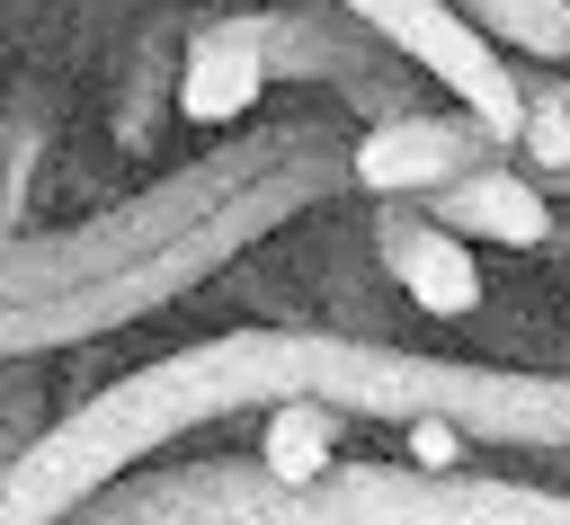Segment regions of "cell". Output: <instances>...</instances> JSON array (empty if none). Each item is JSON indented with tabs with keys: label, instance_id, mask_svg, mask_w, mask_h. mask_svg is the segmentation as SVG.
<instances>
[{
	"label": "cell",
	"instance_id": "6da1fadb",
	"mask_svg": "<svg viewBox=\"0 0 570 525\" xmlns=\"http://www.w3.org/2000/svg\"><path fill=\"white\" fill-rule=\"evenodd\" d=\"M267 400H330L338 418H445L472 445H517V454H570V374H525L490 356H428L374 329H294V320H249L187 338L169 356H142L134 374L62 400L45 436L0 472V525H62L80 498L107 481L142 472L160 445L214 418H258Z\"/></svg>",
	"mask_w": 570,
	"mask_h": 525
},
{
	"label": "cell",
	"instance_id": "277c9868",
	"mask_svg": "<svg viewBox=\"0 0 570 525\" xmlns=\"http://www.w3.org/2000/svg\"><path fill=\"white\" fill-rule=\"evenodd\" d=\"M508 142L472 116V107H401V116H374V125H356L347 133V187H365L374 205L383 196H428V187H445V178H463V169H481V160H499Z\"/></svg>",
	"mask_w": 570,
	"mask_h": 525
},
{
	"label": "cell",
	"instance_id": "5b68a950",
	"mask_svg": "<svg viewBox=\"0 0 570 525\" xmlns=\"http://www.w3.org/2000/svg\"><path fill=\"white\" fill-rule=\"evenodd\" d=\"M365 240H374V267H383L428 320H472V311H481V249L454 240L445 222H428L419 205L383 196L374 222H365Z\"/></svg>",
	"mask_w": 570,
	"mask_h": 525
},
{
	"label": "cell",
	"instance_id": "8992f818",
	"mask_svg": "<svg viewBox=\"0 0 570 525\" xmlns=\"http://www.w3.org/2000/svg\"><path fill=\"white\" fill-rule=\"evenodd\" d=\"M169 98H178V116L205 125V133H232V125L258 116V98H267V53H258L249 9H223V18L187 27L178 71H169Z\"/></svg>",
	"mask_w": 570,
	"mask_h": 525
},
{
	"label": "cell",
	"instance_id": "4fadbf2b",
	"mask_svg": "<svg viewBox=\"0 0 570 525\" xmlns=\"http://www.w3.org/2000/svg\"><path fill=\"white\" fill-rule=\"evenodd\" d=\"M552 258H570V205H552V240H543Z\"/></svg>",
	"mask_w": 570,
	"mask_h": 525
},
{
	"label": "cell",
	"instance_id": "9a60e30c",
	"mask_svg": "<svg viewBox=\"0 0 570 525\" xmlns=\"http://www.w3.org/2000/svg\"><path fill=\"white\" fill-rule=\"evenodd\" d=\"M561 187H570V178H561Z\"/></svg>",
	"mask_w": 570,
	"mask_h": 525
},
{
	"label": "cell",
	"instance_id": "3957f363",
	"mask_svg": "<svg viewBox=\"0 0 570 525\" xmlns=\"http://www.w3.org/2000/svg\"><path fill=\"white\" fill-rule=\"evenodd\" d=\"M356 27H374L419 80H436L454 107H472L499 142H517V71L499 44H481L445 0H338Z\"/></svg>",
	"mask_w": 570,
	"mask_h": 525
},
{
	"label": "cell",
	"instance_id": "9c48e42d",
	"mask_svg": "<svg viewBox=\"0 0 570 525\" xmlns=\"http://www.w3.org/2000/svg\"><path fill=\"white\" fill-rule=\"evenodd\" d=\"M517 71V142H508V160L525 169V178H570V80L552 71V62H508Z\"/></svg>",
	"mask_w": 570,
	"mask_h": 525
},
{
	"label": "cell",
	"instance_id": "8fae6325",
	"mask_svg": "<svg viewBox=\"0 0 570 525\" xmlns=\"http://www.w3.org/2000/svg\"><path fill=\"white\" fill-rule=\"evenodd\" d=\"M53 418V383H45V356H0V472L45 436Z\"/></svg>",
	"mask_w": 570,
	"mask_h": 525
},
{
	"label": "cell",
	"instance_id": "7a4b0ae2",
	"mask_svg": "<svg viewBox=\"0 0 570 525\" xmlns=\"http://www.w3.org/2000/svg\"><path fill=\"white\" fill-rule=\"evenodd\" d=\"M62 525H570V489L490 481V472H410V463H330L303 489H276L249 454H205L169 472H125L80 498Z\"/></svg>",
	"mask_w": 570,
	"mask_h": 525
},
{
	"label": "cell",
	"instance_id": "52a82bcc",
	"mask_svg": "<svg viewBox=\"0 0 570 525\" xmlns=\"http://www.w3.org/2000/svg\"><path fill=\"white\" fill-rule=\"evenodd\" d=\"M428 222H445L454 240H490V249H543L552 240V196H543V178H525L508 151L499 160H481V169H463V178H445V187H428V196H410Z\"/></svg>",
	"mask_w": 570,
	"mask_h": 525
},
{
	"label": "cell",
	"instance_id": "30bf717a",
	"mask_svg": "<svg viewBox=\"0 0 570 525\" xmlns=\"http://www.w3.org/2000/svg\"><path fill=\"white\" fill-rule=\"evenodd\" d=\"M508 62H570V0H445Z\"/></svg>",
	"mask_w": 570,
	"mask_h": 525
},
{
	"label": "cell",
	"instance_id": "5bb4252c",
	"mask_svg": "<svg viewBox=\"0 0 570 525\" xmlns=\"http://www.w3.org/2000/svg\"><path fill=\"white\" fill-rule=\"evenodd\" d=\"M9 240H18V214H9V205H0V249H9Z\"/></svg>",
	"mask_w": 570,
	"mask_h": 525
},
{
	"label": "cell",
	"instance_id": "ba28073f",
	"mask_svg": "<svg viewBox=\"0 0 570 525\" xmlns=\"http://www.w3.org/2000/svg\"><path fill=\"white\" fill-rule=\"evenodd\" d=\"M267 427H258V472L276 481V489H303V481H321L330 463H338V445H347V418L330 409V400H267L258 409Z\"/></svg>",
	"mask_w": 570,
	"mask_h": 525
},
{
	"label": "cell",
	"instance_id": "7c38bea8",
	"mask_svg": "<svg viewBox=\"0 0 570 525\" xmlns=\"http://www.w3.org/2000/svg\"><path fill=\"white\" fill-rule=\"evenodd\" d=\"M401 436H410V472H463V445H472L463 427H445V418H410Z\"/></svg>",
	"mask_w": 570,
	"mask_h": 525
}]
</instances>
